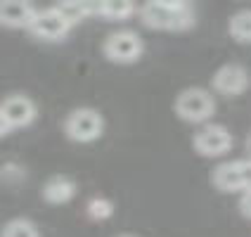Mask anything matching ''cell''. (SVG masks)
Wrapping results in <instances>:
<instances>
[{
	"mask_svg": "<svg viewBox=\"0 0 251 237\" xmlns=\"http://www.w3.org/2000/svg\"><path fill=\"white\" fill-rule=\"evenodd\" d=\"M213 112H216L213 95L204 88H187L176 100V114L182 121H190V124H201Z\"/></svg>",
	"mask_w": 251,
	"mask_h": 237,
	"instance_id": "6da1fadb",
	"label": "cell"
},
{
	"mask_svg": "<svg viewBox=\"0 0 251 237\" xmlns=\"http://www.w3.org/2000/svg\"><path fill=\"white\" fill-rule=\"evenodd\" d=\"M102 131H104V121H102L100 112L90 109V107L74 109L64 121V133L74 142H93L102 135Z\"/></svg>",
	"mask_w": 251,
	"mask_h": 237,
	"instance_id": "7a4b0ae2",
	"label": "cell"
},
{
	"mask_svg": "<svg viewBox=\"0 0 251 237\" xmlns=\"http://www.w3.org/2000/svg\"><path fill=\"white\" fill-rule=\"evenodd\" d=\"M142 55V38L135 31H116L104 41V57L116 64H130Z\"/></svg>",
	"mask_w": 251,
	"mask_h": 237,
	"instance_id": "3957f363",
	"label": "cell"
},
{
	"mask_svg": "<svg viewBox=\"0 0 251 237\" xmlns=\"http://www.w3.org/2000/svg\"><path fill=\"white\" fill-rule=\"evenodd\" d=\"M69 24L62 14L57 12V7H48V10H36V17L31 22L28 31L41 38V41H62L69 33Z\"/></svg>",
	"mask_w": 251,
	"mask_h": 237,
	"instance_id": "277c9868",
	"label": "cell"
},
{
	"mask_svg": "<svg viewBox=\"0 0 251 237\" xmlns=\"http://www.w3.org/2000/svg\"><path fill=\"white\" fill-rule=\"evenodd\" d=\"M232 147V135L223 126H204L195 135V150L204 157H221Z\"/></svg>",
	"mask_w": 251,
	"mask_h": 237,
	"instance_id": "5b68a950",
	"label": "cell"
},
{
	"mask_svg": "<svg viewBox=\"0 0 251 237\" xmlns=\"http://www.w3.org/2000/svg\"><path fill=\"white\" fill-rule=\"evenodd\" d=\"M0 114L7 119V124L12 128H24L33 124L38 109H36V102L26 95H10L0 102Z\"/></svg>",
	"mask_w": 251,
	"mask_h": 237,
	"instance_id": "8992f818",
	"label": "cell"
},
{
	"mask_svg": "<svg viewBox=\"0 0 251 237\" xmlns=\"http://www.w3.org/2000/svg\"><path fill=\"white\" fill-rule=\"evenodd\" d=\"M249 85V74L242 64H225L213 76V88L221 95H239Z\"/></svg>",
	"mask_w": 251,
	"mask_h": 237,
	"instance_id": "52a82bcc",
	"label": "cell"
},
{
	"mask_svg": "<svg viewBox=\"0 0 251 237\" xmlns=\"http://www.w3.org/2000/svg\"><path fill=\"white\" fill-rule=\"evenodd\" d=\"M176 10H178V2H147L142 5L140 17L142 22L150 28H166L173 31L176 28Z\"/></svg>",
	"mask_w": 251,
	"mask_h": 237,
	"instance_id": "ba28073f",
	"label": "cell"
},
{
	"mask_svg": "<svg viewBox=\"0 0 251 237\" xmlns=\"http://www.w3.org/2000/svg\"><path fill=\"white\" fill-rule=\"evenodd\" d=\"M36 17V7L22 0L0 2V24L7 28H28Z\"/></svg>",
	"mask_w": 251,
	"mask_h": 237,
	"instance_id": "9c48e42d",
	"label": "cell"
},
{
	"mask_svg": "<svg viewBox=\"0 0 251 237\" xmlns=\"http://www.w3.org/2000/svg\"><path fill=\"white\" fill-rule=\"evenodd\" d=\"M76 195V183L69 176H52L43 185V199L48 204H67Z\"/></svg>",
	"mask_w": 251,
	"mask_h": 237,
	"instance_id": "30bf717a",
	"label": "cell"
},
{
	"mask_svg": "<svg viewBox=\"0 0 251 237\" xmlns=\"http://www.w3.org/2000/svg\"><path fill=\"white\" fill-rule=\"evenodd\" d=\"M213 183L218 190L223 192H237L244 190V181H242V161H227L213 171Z\"/></svg>",
	"mask_w": 251,
	"mask_h": 237,
	"instance_id": "8fae6325",
	"label": "cell"
},
{
	"mask_svg": "<svg viewBox=\"0 0 251 237\" xmlns=\"http://www.w3.org/2000/svg\"><path fill=\"white\" fill-rule=\"evenodd\" d=\"M55 7L67 19L69 26H76L78 22L88 19L90 14H98V2H59Z\"/></svg>",
	"mask_w": 251,
	"mask_h": 237,
	"instance_id": "7c38bea8",
	"label": "cell"
},
{
	"mask_svg": "<svg viewBox=\"0 0 251 237\" xmlns=\"http://www.w3.org/2000/svg\"><path fill=\"white\" fill-rule=\"evenodd\" d=\"M135 12V5L130 0H104L98 2V14L109 22H124Z\"/></svg>",
	"mask_w": 251,
	"mask_h": 237,
	"instance_id": "4fadbf2b",
	"label": "cell"
},
{
	"mask_svg": "<svg viewBox=\"0 0 251 237\" xmlns=\"http://www.w3.org/2000/svg\"><path fill=\"white\" fill-rule=\"evenodd\" d=\"M230 33L239 43H251V10H242L230 19Z\"/></svg>",
	"mask_w": 251,
	"mask_h": 237,
	"instance_id": "5bb4252c",
	"label": "cell"
},
{
	"mask_svg": "<svg viewBox=\"0 0 251 237\" xmlns=\"http://www.w3.org/2000/svg\"><path fill=\"white\" fill-rule=\"evenodd\" d=\"M0 237H41V233L28 218H12L10 223H5Z\"/></svg>",
	"mask_w": 251,
	"mask_h": 237,
	"instance_id": "9a60e30c",
	"label": "cell"
},
{
	"mask_svg": "<svg viewBox=\"0 0 251 237\" xmlns=\"http://www.w3.org/2000/svg\"><path fill=\"white\" fill-rule=\"evenodd\" d=\"M85 213H88V218H93V221H107V218H112L114 204L107 197H93V199L85 204Z\"/></svg>",
	"mask_w": 251,
	"mask_h": 237,
	"instance_id": "2e32d148",
	"label": "cell"
},
{
	"mask_svg": "<svg viewBox=\"0 0 251 237\" xmlns=\"http://www.w3.org/2000/svg\"><path fill=\"white\" fill-rule=\"evenodd\" d=\"M239 209H242V213H244V216H249V218H251V190H247V192H244L242 202H239Z\"/></svg>",
	"mask_w": 251,
	"mask_h": 237,
	"instance_id": "e0dca14e",
	"label": "cell"
},
{
	"mask_svg": "<svg viewBox=\"0 0 251 237\" xmlns=\"http://www.w3.org/2000/svg\"><path fill=\"white\" fill-rule=\"evenodd\" d=\"M10 131H12V126L7 124V119H5V116L0 114V138H2V135H7Z\"/></svg>",
	"mask_w": 251,
	"mask_h": 237,
	"instance_id": "ac0fdd59",
	"label": "cell"
},
{
	"mask_svg": "<svg viewBox=\"0 0 251 237\" xmlns=\"http://www.w3.org/2000/svg\"><path fill=\"white\" fill-rule=\"evenodd\" d=\"M116 237H133V235H116Z\"/></svg>",
	"mask_w": 251,
	"mask_h": 237,
	"instance_id": "d6986e66",
	"label": "cell"
}]
</instances>
